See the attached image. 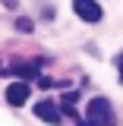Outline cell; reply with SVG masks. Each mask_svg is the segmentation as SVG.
Segmentation results:
<instances>
[{"label": "cell", "instance_id": "obj_2", "mask_svg": "<svg viewBox=\"0 0 123 126\" xmlns=\"http://www.w3.org/2000/svg\"><path fill=\"white\" fill-rule=\"evenodd\" d=\"M73 10H76V16L85 19V22H98V19H101V6H98L95 0H73Z\"/></svg>", "mask_w": 123, "mask_h": 126}, {"label": "cell", "instance_id": "obj_1", "mask_svg": "<svg viewBox=\"0 0 123 126\" xmlns=\"http://www.w3.org/2000/svg\"><path fill=\"white\" fill-rule=\"evenodd\" d=\"M85 110H88V123H92V126H114V123H117L114 107H110L107 98H92Z\"/></svg>", "mask_w": 123, "mask_h": 126}, {"label": "cell", "instance_id": "obj_5", "mask_svg": "<svg viewBox=\"0 0 123 126\" xmlns=\"http://www.w3.org/2000/svg\"><path fill=\"white\" fill-rule=\"evenodd\" d=\"M13 73H19V76L32 79L35 73H38V63H16V66H13Z\"/></svg>", "mask_w": 123, "mask_h": 126}, {"label": "cell", "instance_id": "obj_6", "mask_svg": "<svg viewBox=\"0 0 123 126\" xmlns=\"http://www.w3.org/2000/svg\"><path fill=\"white\" fill-rule=\"evenodd\" d=\"M16 29H19V32H29V29H32V19H19Z\"/></svg>", "mask_w": 123, "mask_h": 126}, {"label": "cell", "instance_id": "obj_3", "mask_svg": "<svg viewBox=\"0 0 123 126\" xmlns=\"http://www.w3.org/2000/svg\"><path fill=\"white\" fill-rule=\"evenodd\" d=\"M29 94H32V85H29V82H13V85L6 88V101H10L13 107H22V104L29 101Z\"/></svg>", "mask_w": 123, "mask_h": 126}, {"label": "cell", "instance_id": "obj_7", "mask_svg": "<svg viewBox=\"0 0 123 126\" xmlns=\"http://www.w3.org/2000/svg\"><path fill=\"white\" fill-rule=\"evenodd\" d=\"M117 63H120V82H123V54L117 57Z\"/></svg>", "mask_w": 123, "mask_h": 126}, {"label": "cell", "instance_id": "obj_4", "mask_svg": "<svg viewBox=\"0 0 123 126\" xmlns=\"http://www.w3.org/2000/svg\"><path fill=\"white\" fill-rule=\"evenodd\" d=\"M35 113H38L44 123H54V126H60V123H63L60 107H57V104H51V101H38V104H35Z\"/></svg>", "mask_w": 123, "mask_h": 126}]
</instances>
